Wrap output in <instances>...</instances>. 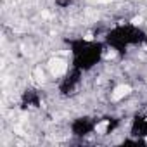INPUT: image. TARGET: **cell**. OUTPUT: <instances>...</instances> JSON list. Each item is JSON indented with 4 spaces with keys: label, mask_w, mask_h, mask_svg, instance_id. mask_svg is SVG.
Here are the masks:
<instances>
[{
    "label": "cell",
    "mask_w": 147,
    "mask_h": 147,
    "mask_svg": "<svg viewBox=\"0 0 147 147\" xmlns=\"http://www.w3.org/2000/svg\"><path fill=\"white\" fill-rule=\"evenodd\" d=\"M45 67H47V71H49V76H52V78H62L66 73H67L69 64H67V61H66L64 57H61V55H52V57L47 61Z\"/></svg>",
    "instance_id": "6da1fadb"
}]
</instances>
